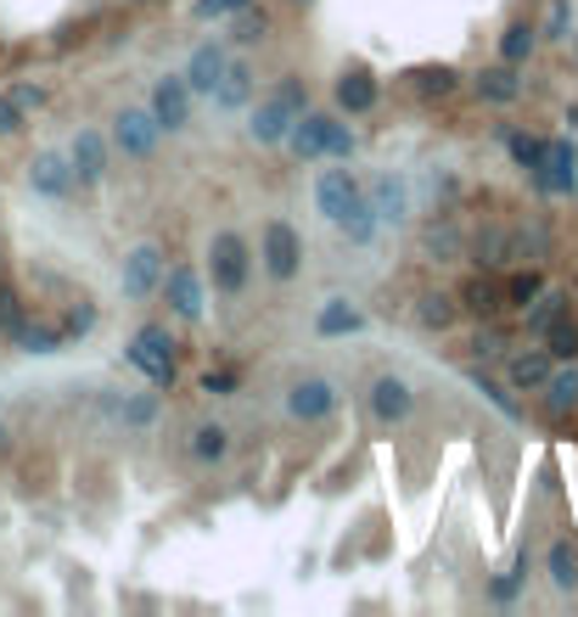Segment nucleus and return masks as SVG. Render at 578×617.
Returning <instances> with one entry per match:
<instances>
[{
    "mask_svg": "<svg viewBox=\"0 0 578 617\" xmlns=\"http://www.w3.org/2000/svg\"><path fill=\"white\" fill-rule=\"evenodd\" d=\"M230 18H236V23H230V40H236V45H259V40L270 34V18L254 7V0H247L241 12H230Z\"/></svg>",
    "mask_w": 578,
    "mask_h": 617,
    "instance_id": "33",
    "label": "nucleus"
},
{
    "mask_svg": "<svg viewBox=\"0 0 578 617\" xmlns=\"http://www.w3.org/2000/svg\"><path fill=\"white\" fill-rule=\"evenodd\" d=\"M567 304H572L567 292H539V298H534V309H528V320H523V326H528V337H545V331L567 315Z\"/></svg>",
    "mask_w": 578,
    "mask_h": 617,
    "instance_id": "28",
    "label": "nucleus"
},
{
    "mask_svg": "<svg viewBox=\"0 0 578 617\" xmlns=\"http://www.w3.org/2000/svg\"><path fill=\"white\" fill-rule=\"evenodd\" d=\"M550 584L556 589H578V545L572 539H556L550 545Z\"/></svg>",
    "mask_w": 578,
    "mask_h": 617,
    "instance_id": "32",
    "label": "nucleus"
},
{
    "mask_svg": "<svg viewBox=\"0 0 578 617\" xmlns=\"http://www.w3.org/2000/svg\"><path fill=\"white\" fill-rule=\"evenodd\" d=\"M247 270H254V258H247V241H241L236 230H219V236L208 241V281H214V292L236 298V292L247 287Z\"/></svg>",
    "mask_w": 578,
    "mask_h": 617,
    "instance_id": "3",
    "label": "nucleus"
},
{
    "mask_svg": "<svg viewBox=\"0 0 578 617\" xmlns=\"http://www.w3.org/2000/svg\"><path fill=\"white\" fill-rule=\"evenodd\" d=\"M539 342H545V354H550L556 366H567V360H578V315L567 309V315H561V320H556V326H550V331L539 337Z\"/></svg>",
    "mask_w": 578,
    "mask_h": 617,
    "instance_id": "25",
    "label": "nucleus"
},
{
    "mask_svg": "<svg viewBox=\"0 0 578 617\" xmlns=\"http://www.w3.org/2000/svg\"><path fill=\"white\" fill-rule=\"evenodd\" d=\"M455 315H461V304H455L450 292H427V298H422V326H450Z\"/></svg>",
    "mask_w": 578,
    "mask_h": 617,
    "instance_id": "36",
    "label": "nucleus"
},
{
    "mask_svg": "<svg viewBox=\"0 0 578 617\" xmlns=\"http://www.w3.org/2000/svg\"><path fill=\"white\" fill-rule=\"evenodd\" d=\"M410 410H416V393H410L404 377H376L371 382V415L376 421H404Z\"/></svg>",
    "mask_w": 578,
    "mask_h": 617,
    "instance_id": "17",
    "label": "nucleus"
},
{
    "mask_svg": "<svg viewBox=\"0 0 578 617\" xmlns=\"http://www.w3.org/2000/svg\"><path fill=\"white\" fill-rule=\"evenodd\" d=\"M163 281V247L141 241L130 258H124V298H152Z\"/></svg>",
    "mask_w": 578,
    "mask_h": 617,
    "instance_id": "12",
    "label": "nucleus"
},
{
    "mask_svg": "<svg viewBox=\"0 0 578 617\" xmlns=\"http://www.w3.org/2000/svg\"><path fill=\"white\" fill-rule=\"evenodd\" d=\"M287 410H292L298 421H326V415L338 410V388L326 382V377H303V382H292Z\"/></svg>",
    "mask_w": 578,
    "mask_h": 617,
    "instance_id": "13",
    "label": "nucleus"
},
{
    "mask_svg": "<svg viewBox=\"0 0 578 617\" xmlns=\"http://www.w3.org/2000/svg\"><path fill=\"white\" fill-rule=\"evenodd\" d=\"M23 130V113L12 107V96H0V135H18Z\"/></svg>",
    "mask_w": 578,
    "mask_h": 617,
    "instance_id": "42",
    "label": "nucleus"
},
{
    "mask_svg": "<svg viewBox=\"0 0 578 617\" xmlns=\"http://www.w3.org/2000/svg\"><path fill=\"white\" fill-rule=\"evenodd\" d=\"M309 107V91H303V79L298 73H287L281 84H276V91L254 107V113H247V135H254L259 146H281L287 141V130H292V119Z\"/></svg>",
    "mask_w": 578,
    "mask_h": 617,
    "instance_id": "1",
    "label": "nucleus"
},
{
    "mask_svg": "<svg viewBox=\"0 0 578 617\" xmlns=\"http://www.w3.org/2000/svg\"><path fill=\"white\" fill-rule=\"evenodd\" d=\"M157 287H163V298H169V309L180 320H203V276L192 270V264H169Z\"/></svg>",
    "mask_w": 578,
    "mask_h": 617,
    "instance_id": "11",
    "label": "nucleus"
},
{
    "mask_svg": "<svg viewBox=\"0 0 578 617\" xmlns=\"http://www.w3.org/2000/svg\"><path fill=\"white\" fill-rule=\"evenodd\" d=\"M241 7H247V0H197V18H230Z\"/></svg>",
    "mask_w": 578,
    "mask_h": 617,
    "instance_id": "41",
    "label": "nucleus"
},
{
    "mask_svg": "<svg viewBox=\"0 0 578 617\" xmlns=\"http://www.w3.org/2000/svg\"><path fill=\"white\" fill-rule=\"evenodd\" d=\"M371 208H376V219H404L410 214V192H404V181H393V174H382V181H371Z\"/></svg>",
    "mask_w": 578,
    "mask_h": 617,
    "instance_id": "24",
    "label": "nucleus"
},
{
    "mask_svg": "<svg viewBox=\"0 0 578 617\" xmlns=\"http://www.w3.org/2000/svg\"><path fill=\"white\" fill-rule=\"evenodd\" d=\"M29 320V309H23V298L7 287V281H0V331H7V337H18V326Z\"/></svg>",
    "mask_w": 578,
    "mask_h": 617,
    "instance_id": "37",
    "label": "nucleus"
},
{
    "mask_svg": "<svg viewBox=\"0 0 578 617\" xmlns=\"http://www.w3.org/2000/svg\"><path fill=\"white\" fill-rule=\"evenodd\" d=\"M91 326H96V304H85V298H79V309L62 320V331H68V337H85Z\"/></svg>",
    "mask_w": 578,
    "mask_h": 617,
    "instance_id": "38",
    "label": "nucleus"
},
{
    "mask_svg": "<svg viewBox=\"0 0 578 617\" xmlns=\"http://www.w3.org/2000/svg\"><path fill=\"white\" fill-rule=\"evenodd\" d=\"M477 264L483 270H506V264H528V241L517 230H488L477 236Z\"/></svg>",
    "mask_w": 578,
    "mask_h": 617,
    "instance_id": "18",
    "label": "nucleus"
},
{
    "mask_svg": "<svg viewBox=\"0 0 578 617\" xmlns=\"http://www.w3.org/2000/svg\"><path fill=\"white\" fill-rule=\"evenodd\" d=\"M314 326H320V337H349V331H360V326H365V315H360V309H349L343 298H332V304L320 309V320H314Z\"/></svg>",
    "mask_w": 578,
    "mask_h": 617,
    "instance_id": "29",
    "label": "nucleus"
},
{
    "mask_svg": "<svg viewBox=\"0 0 578 617\" xmlns=\"http://www.w3.org/2000/svg\"><path fill=\"white\" fill-rule=\"evenodd\" d=\"M472 84H477V96H483V102H494V107H512V102L523 96V79H517V68H512V62H488Z\"/></svg>",
    "mask_w": 578,
    "mask_h": 617,
    "instance_id": "19",
    "label": "nucleus"
},
{
    "mask_svg": "<svg viewBox=\"0 0 578 617\" xmlns=\"http://www.w3.org/2000/svg\"><path fill=\"white\" fill-rule=\"evenodd\" d=\"M225 62H230V51H225L219 40H208V45H197V51H192V62H186V84H192V96H214V84H219Z\"/></svg>",
    "mask_w": 578,
    "mask_h": 617,
    "instance_id": "16",
    "label": "nucleus"
},
{
    "mask_svg": "<svg viewBox=\"0 0 578 617\" xmlns=\"http://www.w3.org/2000/svg\"><path fill=\"white\" fill-rule=\"evenodd\" d=\"M500 292H506V309H528V304L545 292V276H539V270H512V276L500 281Z\"/></svg>",
    "mask_w": 578,
    "mask_h": 617,
    "instance_id": "31",
    "label": "nucleus"
},
{
    "mask_svg": "<svg viewBox=\"0 0 578 617\" xmlns=\"http://www.w3.org/2000/svg\"><path fill=\"white\" fill-rule=\"evenodd\" d=\"M534 45H539V29H534V23H512V29L500 34V62L523 68V62L534 56Z\"/></svg>",
    "mask_w": 578,
    "mask_h": 617,
    "instance_id": "30",
    "label": "nucleus"
},
{
    "mask_svg": "<svg viewBox=\"0 0 578 617\" xmlns=\"http://www.w3.org/2000/svg\"><path fill=\"white\" fill-rule=\"evenodd\" d=\"M455 84H461V73H455L450 62H438V68H416V91H422V96H450Z\"/></svg>",
    "mask_w": 578,
    "mask_h": 617,
    "instance_id": "35",
    "label": "nucleus"
},
{
    "mask_svg": "<svg viewBox=\"0 0 578 617\" xmlns=\"http://www.w3.org/2000/svg\"><path fill=\"white\" fill-rule=\"evenodd\" d=\"M0 455H7V426H0Z\"/></svg>",
    "mask_w": 578,
    "mask_h": 617,
    "instance_id": "45",
    "label": "nucleus"
},
{
    "mask_svg": "<svg viewBox=\"0 0 578 617\" xmlns=\"http://www.w3.org/2000/svg\"><path fill=\"white\" fill-rule=\"evenodd\" d=\"M550 371H556V360L545 354V348H528V354H517V360L506 366V377H512L517 393H539V388L550 382Z\"/></svg>",
    "mask_w": 578,
    "mask_h": 617,
    "instance_id": "23",
    "label": "nucleus"
},
{
    "mask_svg": "<svg viewBox=\"0 0 578 617\" xmlns=\"http://www.w3.org/2000/svg\"><path fill=\"white\" fill-rule=\"evenodd\" d=\"M545 34H550V40H567V0H556V7H550V23H545Z\"/></svg>",
    "mask_w": 578,
    "mask_h": 617,
    "instance_id": "43",
    "label": "nucleus"
},
{
    "mask_svg": "<svg viewBox=\"0 0 578 617\" xmlns=\"http://www.w3.org/2000/svg\"><path fill=\"white\" fill-rule=\"evenodd\" d=\"M506 146H512V157H517L528 174H539V168H545V152H550V141H539V135H523V130H517V135H506Z\"/></svg>",
    "mask_w": 578,
    "mask_h": 617,
    "instance_id": "34",
    "label": "nucleus"
},
{
    "mask_svg": "<svg viewBox=\"0 0 578 617\" xmlns=\"http://www.w3.org/2000/svg\"><path fill=\"white\" fill-rule=\"evenodd\" d=\"M152 119L163 124V135H175V130L192 124V84H186V73H169V79L152 84Z\"/></svg>",
    "mask_w": 578,
    "mask_h": 617,
    "instance_id": "7",
    "label": "nucleus"
},
{
    "mask_svg": "<svg viewBox=\"0 0 578 617\" xmlns=\"http://www.w3.org/2000/svg\"><path fill=\"white\" fill-rule=\"evenodd\" d=\"M539 393H545V410H550L556 421H567V415L578 410V360L556 366V371H550V382H545Z\"/></svg>",
    "mask_w": 578,
    "mask_h": 617,
    "instance_id": "22",
    "label": "nucleus"
},
{
    "mask_svg": "<svg viewBox=\"0 0 578 617\" xmlns=\"http://www.w3.org/2000/svg\"><path fill=\"white\" fill-rule=\"evenodd\" d=\"M157 135H163V124L152 119V107H124L113 119V146L124 157H152L157 152Z\"/></svg>",
    "mask_w": 578,
    "mask_h": 617,
    "instance_id": "8",
    "label": "nucleus"
},
{
    "mask_svg": "<svg viewBox=\"0 0 578 617\" xmlns=\"http://www.w3.org/2000/svg\"><path fill=\"white\" fill-rule=\"evenodd\" d=\"M124 421H152V404H146V399H135V404H124Z\"/></svg>",
    "mask_w": 578,
    "mask_h": 617,
    "instance_id": "44",
    "label": "nucleus"
},
{
    "mask_svg": "<svg viewBox=\"0 0 578 617\" xmlns=\"http://www.w3.org/2000/svg\"><path fill=\"white\" fill-rule=\"evenodd\" d=\"M124 360L163 393V388H175V337H169V326H141L135 337H130V348H124Z\"/></svg>",
    "mask_w": 578,
    "mask_h": 617,
    "instance_id": "2",
    "label": "nucleus"
},
{
    "mask_svg": "<svg viewBox=\"0 0 578 617\" xmlns=\"http://www.w3.org/2000/svg\"><path fill=\"white\" fill-rule=\"evenodd\" d=\"M332 135H338V119L332 113H298L292 119V130H287V146H292V157H303V163H314V157H332Z\"/></svg>",
    "mask_w": 578,
    "mask_h": 617,
    "instance_id": "6",
    "label": "nucleus"
},
{
    "mask_svg": "<svg viewBox=\"0 0 578 617\" xmlns=\"http://www.w3.org/2000/svg\"><path fill=\"white\" fill-rule=\"evenodd\" d=\"M214 102H219L225 113H236V107L254 102V68H247L241 56L225 62V73H219V84H214Z\"/></svg>",
    "mask_w": 578,
    "mask_h": 617,
    "instance_id": "20",
    "label": "nucleus"
},
{
    "mask_svg": "<svg viewBox=\"0 0 578 617\" xmlns=\"http://www.w3.org/2000/svg\"><path fill=\"white\" fill-rule=\"evenodd\" d=\"M236 388H241V377H236V371H208V377H203V393H219V399H230Z\"/></svg>",
    "mask_w": 578,
    "mask_h": 617,
    "instance_id": "39",
    "label": "nucleus"
},
{
    "mask_svg": "<svg viewBox=\"0 0 578 617\" xmlns=\"http://www.w3.org/2000/svg\"><path fill=\"white\" fill-rule=\"evenodd\" d=\"M68 163L79 174V186H96L102 174H107V141H102V130H79L73 146H68Z\"/></svg>",
    "mask_w": 578,
    "mask_h": 617,
    "instance_id": "15",
    "label": "nucleus"
},
{
    "mask_svg": "<svg viewBox=\"0 0 578 617\" xmlns=\"http://www.w3.org/2000/svg\"><path fill=\"white\" fill-rule=\"evenodd\" d=\"M259 258H265V270H270L276 281H292L298 264H303V236H298L287 219H270L265 236H259Z\"/></svg>",
    "mask_w": 578,
    "mask_h": 617,
    "instance_id": "4",
    "label": "nucleus"
},
{
    "mask_svg": "<svg viewBox=\"0 0 578 617\" xmlns=\"http://www.w3.org/2000/svg\"><path fill=\"white\" fill-rule=\"evenodd\" d=\"M192 455H197L203 466H214V461H225V455H230V432H225L219 421H203V426L192 432Z\"/></svg>",
    "mask_w": 578,
    "mask_h": 617,
    "instance_id": "27",
    "label": "nucleus"
},
{
    "mask_svg": "<svg viewBox=\"0 0 578 617\" xmlns=\"http://www.w3.org/2000/svg\"><path fill=\"white\" fill-rule=\"evenodd\" d=\"M466 315H477V320H500V309H506V292H500V281L494 276H472L466 287H461V298H455Z\"/></svg>",
    "mask_w": 578,
    "mask_h": 617,
    "instance_id": "21",
    "label": "nucleus"
},
{
    "mask_svg": "<svg viewBox=\"0 0 578 617\" xmlns=\"http://www.w3.org/2000/svg\"><path fill=\"white\" fill-rule=\"evenodd\" d=\"M528 181H534L545 197H572V192H578V152H572L567 141H550L545 168H539V174H528Z\"/></svg>",
    "mask_w": 578,
    "mask_h": 617,
    "instance_id": "10",
    "label": "nucleus"
},
{
    "mask_svg": "<svg viewBox=\"0 0 578 617\" xmlns=\"http://www.w3.org/2000/svg\"><path fill=\"white\" fill-rule=\"evenodd\" d=\"M12 342L29 348V354H56V348L68 342V331H62V326H45V320H23Z\"/></svg>",
    "mask_w": 578,
    "mask_h": 617,
    "instance_id": "26",
    "label": "nucleus"
},
{
    "mask_svg": "<svg viewBox=\"0 0 578 617\" xmlns=\"http://www.w3.org/2000/svg\"><path fill=\"white\" fill-rule=\"evenodd\" d=\"M360 197H365V186L354 181L349 168H326L320 181H314V208H320L326 219H332V225H338V219H343V214H349Z\"/></svg>",
    "mask_w": 578,
    "mask_h": 617,
    "instance_id": "9",
    "label": "nucleus"
},
{
    "mask_svg": "<svg viewBox=\"0 0 578 617\" xmlns=\"http://www.w3.org/2000/svg\"><path fill=\"white\" fill-rule=\"evenodd\" d=\"M7 96H12V107H18L23 119H29V113H34V107L45 102V91H34V84H12V91H7Z\"/></svg>",
    "mask_w": 578,
    "mask_h": 617,
    "instance_id": "40",
    "label": "nucleus"
},
{
    "mask_svg": "<svg viewBox=\"0 0 578 617\" xmlns=\"http://www.w3.org/2000/svg\"><path fill=\"white\" fill-rule=\"evenodd\" d=\"M376 96H382V84H376V73H371L365 62H349V68L338 73V107H343V113H371Z\"/></svg>",
    "mask_w": 578,
    "mask_h": 617,
    "instance_id": "14",
    "label": "nucleus"
},
{
    "mask_svg": "<svg viewBox=\"0 0 578 617\" xmlns=\"http://www.w3.org/2000/svg\"><path fill=\"white\" fill-rule=\"evenodd\" d=\"M29 186H34V197L68 203V197L79 192V174H73L68 152H34V163H29Z\"/></svg>",
    "mask_w": 578,
    "mask_h": 617,
    "instance_id": "5",
    "label": "nucleus"
}]
</instances>
